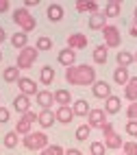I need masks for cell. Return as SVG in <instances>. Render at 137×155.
I'll list each match as a JSON object with an SVG mask.
<instances>
[{
    "instance_id": "7c38bea8",
    "label": "cell",
    "mask_w": 137,
    "mask_h": 155,
    "mask_svg": "<svg viewBox=\"0 0 137 155\" xmlns=\"http://www.w3.org/2000/svg\"><path fill=\"white\" fill-rule=\"evenodd\" d=\"M37 122H39L44 129H50V127L57 122V116H55V111H52V109H41V111L37 114Z\"/></svg>"
},
{
    "instance_id": "277c9868",
    "label": "cell",
    "mask_w": 137,
    "mask_h": 155,
    "mask_svg": "<svg viewBox=\"0 0 137 155\" xmlns=\"http://www.w3.org/2000/svg\"><path fill=\"white\" fill-rule=\"evenodd\" d=\"M37 57H39V50H37L35 46H26V48H22V50L18 53V64H15V68H18V70H28V68H33L35 61H37Z\"/></svg>"
},
{
    "instance_id": "5b68a950",
    "label": "cell",
    "mask_w": 137,
    "mask_h": 155,
    "mask_svg": "<svg viewBox=\"0 0 137 155\" xmlns=\"http://www.w3.org/2000/svg\"><path fill=\"white\" fill-rule=\"evenodd\" d=\"M102 35H104V46L107 48H120L122 46V33L115 24H107L102 28Z\"/></svg>"
},
{
    "instance_id": "7a4b0ae2",
    "label": "cell",
    "mask_w": 137,
    "mask_h": 155,
    "mask_svg": "<svg viewBox=\"0 0 137 155\" xmlns=\"http://www.w3.org/2000/svg\"><path fill=\"white\" fill-rule=\"evenodd\" d=\"M13 22L22 28V33H30V31H35L37 28V20H35V15H30V11L28 9H24V7H20V9H15L13 11Z\"/></svg>"
},
{
    "instance_id": "d590c367",
    "label": "cell",
    "mask_w": 137,
    "mask_h": 155,
    "mask_svg": "<svg viewBox=\"0 0 137 155\" xmlns=\"http://www.w3.org/2000/svg\"><path fill=\"white\" fill-rule=\"evenodd\" d=\"M104 144L102 142H91L89 144V155H104Z\"/></svg>"
},
{
    "instance_id": "1f68e13d",
    "label": "cell",
    "mask_w": 137,
    "mask_h": 155,
    "mask_svg": "<svg viewBox=\"0 0 137 155\" xmlns=\"http://www.w3.org/2000/svg\"><path fill=\"white\" fill-rule=\"evenodd\" d=\"M5 147L7 149H15L18 147V142H20V138H18V133L15 131H9V133H5Z\"/></svg>"
},
{
    "instance_id": "ab89813d",
    "label": "cell",
    "mask_w": 137,
    "mask_h": 155,
    "mask_svg": "<svg viewBox=\"0 0 137 155\" xmlns=\"http://www.w3.org/2000/svg\"><path fill=\"white\" fill-rule=\"evenodd\" d=\"M111 133H115V131H113V125H111V122H107V125L102 127V136L107 138V136H111Z\"/></svg>"
},
{
    "instance_id": "60d3db41",
    "label": "cell",
    "mask_w": 137,
    "mask_h": 155,
    "mask_svg": "<svg viewBox=\"0 0 137 155\" xmlns=\"http://www.w3.org/2000/svg\"><path fill=\"white\" fill-rule=\"evenodd\" d=\"M9 9H11V2L9 0H0V13H7Z\"/></svg>"
},
{
    "instance_id": "83f0119b",
    "label": "cell",
    "mask_w": 137,
    "mask_h": 155,
    "mask_svg": "<svg viewBox=\"0 0 137 155\" xmlns=\"http://www.w3.org/2000/svg\"><path fill=\"white\" fill-rule=\"evenodd\" d=\"M11 44H13L18 50L26 48V46H28V35H26V33H13V35H11Z\"/></svg>"
},
{
    "instance_id": "44dd1931",
    "label": "cell",
    "mask_w": 137,
    "mask_h": 155,
    "mask_svg": "<svg viewBox=\"0 0 137 155\" xmlns=\"http://www.w3.org/2000/svg\"><path fill=\"white\" fill-rule=\"evenodd\" d=\"M74 61H76V53H74V50H70V48L59 50V64H61V66L72 68V66H74Z\"/></svg>"
},
{
    "instance_id": "bcb514c9",
    "label": "cell",
    "mask_w": 137,
    "mask_h": 155,
    "mask_svg": "<svg viewBox=\"0 0 137 155\" xmlns=\"http://www.w3.org/2000/svg\"><path fill=\"white\" fill-rule=\"evenodd\" d=\"M133 15H135V22H137V7H135V13H133Z\"/></svg>"
},
{
    "instance_id": "e575fe53",
    "label": "cell",
    "mask_w": 137,
    "mask_h": 155,
    "mask_svg": "<svg viewBox=\"0 0 137 155\" xmlns=\"http://www.w3.org/2000/svg\"><path fill=\"white\" fill-rule=\"evenodd\" d=\"M89 133H91V127H89V125H81V127L76 129V140H78V142H85V140L89 138Z\"/></svg>"
},
{
    "instance_id": "484cf974",
    "label": "cell",
    "mask_w": 137,
    "mask_h": 155,
    "mask_svg": "<svg viewBox=\"0 0 137 155\" xmlns=\"http://www.w3.org/2000/svg\"><path fill=\"white\" fill-rule=\"evenodd\" d=\"M39 81H41V85H52V81H55V68L44 66L39 72Z\"/></svg>"
},
{
    "instance_id": "74e56055",
    "label": "cell",
    "mask_w": 137,
    "mask_h": 155,
    "mask_svg": "<svg viewBox=\"0 0 137 155\" xmlns=\"http://www.w3.org/2000/svg\"><path fill=\"white\" fill-rule=\"evenodd\" d=\"M126 118H129V120H137V101L129 103V107H126Z\"/></svg>"
},
{
    "instance_id": "8fae6325",
    "label": "cell",
    "mask_w": 137,
    "mask_h": 155,
    "mask_svg": "<svg viewBox=\"0 0 137 155\" xmlns=\"http://www.w3.org/2000/svg\"><path fill=\"white\" fill-rule=\"evenodd\" d=\"M91 92H94V96H96V98L107 101V98L111 96V85L107 83V81H98V79H96V83L91 85Z\"/></svg>"
},
{
    "instance_id": "ee69618b",
    "label": "cell",
    "mask_w": 137,
    "mask_h": 155,
    "mask_svg": "<svg viewBox=\"0 0 137 155\" xmlns=\"http://www.w3.org/2000/svg\"><path fill=\"white\" fill-rule=\"evenodd\" d=\"M65 155H83V153H81L78 149H68V151H65Z\"/></svg>"
},
{
    "instance_id": "c3c4849f",
    "label": "cell",
    "mask_w": 137,
    "mask_h": 155,
    "mask_svg": "<svg viewBox=\"0 0 137 155\" xmlns=\"http://www.w3.org/2000/svg\"><path fill=\"white\" fill-rule=\"evenodd\" d=\"M0 59H2V50H0Z\"/></svg>"
},
{
    "instance_id": "4fadbf2b",
    "label": "cell",
    "mask_w": 137,
    "mask_h": 155,
    "mask_svg": "<svg viewBox=\"0 0 137 155\" xmlns=\"http://www.w3.org/2000/svg\"><path fill=\"white\" fill-rule=\"evenodd\" d=\"M35 98H37V105L41 109H50L52 103H55V96H52V92H48V90H39Z\"/></svg>"
},
{
    "instance_id": "9a60e30c",
    "label": "cell",
    "mask_w": 137,
    "mask_h": 155,
    "mask_svg": "<svg viewBox=\"0 0 137 155\" xmlns=\"http://www.w3.org/2000/svg\"><path fill=\"white\" fill-rule=\"evenodd\" d=\"M55 116H57V122H61V125H70L72 120H74V111H72V107H59L55 111Z\"/></svg>"
},
{
    "instance_id": "7dc6e473",
    "label": "cell",
    "mask_w": 137,
    "mask_h": 155,
    "mask_svg": "<svg viewBox=\"0 0 137 155\" xmlns=\"http://www.w3.org/2000/svg\"><path fill=\"white\" fill-rule=\"evenodd\" d=\"M133 61H135V64H137V53H135V55H133Z\"/></svg>"
},
{
    "instance_id": "3957f363",
    "label": "cell",
    "mask_w": 137,
    "mask_h": 155,
    "mask_svg": "<svg viewBox=\"0 0 137 155\" xmlns=\"http://www.w3.org/2000/svg\"><path fill=\"white\" fill-rule=\"evenodd\" d=\"M48 144L50 142H48V136H46L44 131H35V133L30 131L28 136L22 138V147L28 149V151H44Z\"/></svg>"
},
{
    "instance_id": "7bdbcfd3",
    "label": "cell",
    "mask_w": 137,
    "mask_h": 155,
    "mask_svg": "<svg viewBox=\"0 0 137 155\" xmlns=\"http://www.w3.org/2000/svg\"><path fill=\"white\" fill-rule=\"evenodd\" d=\"M39 5V0H26L24 2V9H28V7H37Z\"/></svg>"
},
{
    "instance_id": "9c48e42d",
    "label": "cell",
    "mask_w": 137,
    "mask_h": 155,
    "mask_svg": "<svg viewBox=\"0 0 137 155\" xmlns=\"http://www.w3.org/2000/svg\"><path fill=\"white\" fill-rule=\"evenodd\" d=\"M18 87H20V94H24V96H37V85H35V81L33 79H28V77H20L18 79Z\"/></svg>"
},
{
    "instance_id": "f35d334b",
    "label": "cell",
    "mask_w": 137,
    "mask_h": 155,
    "mask_svg": "<svg viewBox=\"0 0 137 155\" xmlns=\"http://www.w3.org/2000/svg\"><path fill=\"white\" fill-rule=\"evenodd\" d=\"M5 122H9V109L0 105V125H5Z\"/></svg>"
},
{
    "instance_id": "f6af8a7d",
    "label": "cell",
    "mask_w": 137,
    "mask_h": 155,
    "mask_svg": "<svg viewBox=\"0 0 137 155\" xmlns=\"http://www.w3.org/2000/svg\"><path fill=\"white\" fill-rule=\"evenodd\" d=\"M5 39H7V31H5L2 26H0V44H2V42H5Z\"/></svg>"
},
{
    "instance_id": "ba28073f",
    "label": "cell",
    "mask_w": 137,
    "mask_h": 155,
    "mask_svg": "<svg viewBox=\"0 0 137 155\" xmlns=\"http://www.w3.org/2000/svg\"><path fill=\"white\" fill-rule=\"evenodd\" d=\"M87 44H89V39H87L85 33H70V37H68V48L74 50V53L87 48Z\"/></svg>"
},
{
    "instance_id": "f546056e",
    "label": "cell",
    "mask_w": 137,
    "mask_h": 155,
    "mask_svg": "<svg viewBox=\"0 0 137 155\" xmlns=\"http://www.w3.org/2000/svg\"><path fill=\"white\" fill-rule=\"evenodd\" d=\"M76 11H81V13L89 11L94 15V13H98V2H76Z\"/></svg>"
},
{
    "instance_id": "cb8c5ba5",
    "label": "cell",
    "mask_w": 137,
    "mask_h": 155,
    "mask_svg": "<svg viewBox=\"0 0 137 155\" xmlns=\"http://www.w3.org/2000/svg\"><path fill=\"white\" fill-rule=\"evenodd\" d=\"M72 111H74V116H87L91 111V107H89V103L85 98H78V101L72 103Z\"/></svg>"
},
{
    "instance_id": "d4e9b609",
    "label": "cell",
    "mask_w": 137,
    "mask_h": 155,
    "mask_svg": "<svg viewBox=\"0 0 137 155\" xmlns=\"http://www.w3.org/2000/svg\"><path fill=\"white\" fill-rule=\"evenodd\" d=\"M129 79H131V74H129V68H115L113 70V81H115V85H126L129 83Z\"/></svg>"
},
{
    "instance_id": "b9f144b4",
    "label": "cell",
    "mask_w": 137,
    "mask_h": 155,
    "mask_svg": "<svg viewBox=\"0 0 137 155\" xmlns=\"http://www.w3.org/2000/svg\"><path fill=\"white\" fill-rule=\"evenodd\" d=\"M129 35H131V37H137V22H133V24H131V28H129Z\"/></svg>"
},
{
    "instance_id": "5bb4252c",
    "label": "cell",
    "mask_w": 137,
    "mask_h": 155,
    "mask_svg": "<svg viewBox=\"0 0 137 155\" xmlns=\"http://www.w3.org/2000/svg\"><path fill=\"white\" fill-rule=\"evenodd\" d=\"M13 109L18 111V114H24L26 111H30V98L28 96H24V94H18L15 98H13Z\"/></svg>"
},
{
    "instance_id": "ffe728a7",
    "label": "cell",
    "mask_w": 137,
    "mask_h": 155,
    "mask_svg": "<svg viewBox=\"0 0 137 155\" xmlns=\"http://www.w3.org/2000/svg\"><path fill=\"white\" fill-rule=\"evenodd\" d=\"M107 59H109V48L104 46V44H98L96 48H94V64H107Z\"/></svg>"
},
{
    "instance_id": "2e32d148",
    "label": "cell",
    "mask_w": 137,
    "mask_h": 155,
    "mask_svg": "<svg viewBox=\"0 0 137 155\" xmlns=\"http://www.w3.org/2000/svg\"><path fill=\"white\" fill-rule=\"evenodd\" d=\"M124 98L129 103H135L137 101V77H131L129 83L124 85Z\"/></svg>"
},
{
    "instance_id": "ac0fdd59",
    "label": "cell",
    "mask_w": 137,
    "mask_h": 155,
    "mask_svg": "<svg viewBox=\"0 0 137 155\" xmlns=\"http://www.w3.org/2000/svg\"><path fill=\"white\" fill-rule=\"evenodd\" d=\"M55 103H59V107H70L72 105V94H70V90H55Z\"/></svg>"
},
{
    "instance_id": "6da1fadb",
    "label": "cell",
    "mask_w": 137,
    "mask_h": 155,
    "mask_svg": "<svg viewBox=\"0 0 137 155\" xmlns=\"http://www.w3.org/2000/svg\"><path fill=\"white\" fill-rule=\"evenodd\" d=\"M65 81L70 85H94L96 83V68L94 66H87V64H81V66H72L65 70Z\"/></svg>"
},
{
    "instance_id": "52a82bcc",
    "label": "cell",
    "mask_w": 137,
    "mask_h": 155,
    "mask_svg": "<svg viewBox=\"0 0 137 155\" xmlns=\"http://www.w3.org/2000/svg\"><path fill=\"white\" fill-rule=\"evenodd\" d=\"M107 114H104V109H91L89 114H87V125L91 127V129H100L102 131V127L107 125Z\"/></svg>"
},
{
    "instance_id": "8d00e7d4",
    "label": "cell",
    "mask_w": 137,
    "mask_h": 155,
    "mask_svg": "<svg viewBox=\"0 0 137 155\" xmlns=\"http://www.w3.org/2000/svg\"><path fill=\"white\" fill-rule=\"evenodd\" d=\"M124 131L129 133L131 138H137V120H126V127H124Z\"/></svg>"
},
{
    "instance_id": "603a6c76",
    "label": "cell",
    "mask_w": 137,
    "mask_h": 155,
    "mask_svg": "<svg viewBox=\"0 0 137 155\" xmlns=\"http://www.w3.org/2000/svg\"><path fill=\"white\" fill-rule=\"evenodd\" d=\"M122 13V2L120 0H109L104 7V18H118Z\"/></svg>"
},
{
    "instance_id": "f1b7e54d",
    "label": "cell",
    "mask_w": 137,
    "mask_h": 155,
    "mask_svg": "<svg viewBox=\"0 0 137 155\" xmlns=\"http://www.w3.org/2000/svg\"><path fill=\"white\" fill-rule=\"evenodd\" d=\"M2 79L7 81V83H18V79H20V70H18L15 66H9V68H5V72H2Z\"/></svg>"
},
{
    "instance_id": "30bf717a",
    "label": "cell",
    "mask_w": 137,
    "mask_h": 155,
    "mask_svg": "<svg viewBox=\"0 0 137 155\" xmlns=\"http://www.w3.org/2000/svg\"><path fill=\"white\" fill-rule=\"evenodd\" d=\"M104 114L107 116H115V114H120V109H122V98L120 96H115V94H111L107 101H104Z\"/></svg>"
},
{
    "instance_id": "8992f818",
    "label": "cell",
    "mask_w": 137,
    "mask_h": 155,
    "mask_svg": "<svg viewBox=\"0 0 137 155\" xmlns=\"http://www.w3.org/2000/svg\"><path fill=\"white\" fill-rule=\"evenodd\" d=\"M33 122H37V114L35 111H26L24 116L15 122V129L13 131L18 133V136H28L30 129H33Z\"/></svg>"
},
{
    "instance_id": "836d02e7",
    "label": "cell",
    "mask_w": 137,
    "mask_h": 155,
    "mask_svg": "<svg viewBox=\"0 0 137 155\" xmlns=\"http://www.w3.org/2000/svg\"><path fill=\"white\" fill-rule=\"evenodd\" d=\"M122 155H137V142L135 140H126L122 144Z\"/></svg>"
},
{
    "instance_id": "4dcf8cb0",
    "label": "cell",
    "mask_w": 137,
    "mask_h": 155,
    "mask_svg": "<svg viewBox=\"0 0 137 155\" xmlns=\"http://www.w3.org/2000/svg\"><path fill=\"white\" fill-rule=\"evenodd\" d=\"M39 155H65V149L59 144H48L44 151H39Z\"/></svg>"
},
{
    "instance_id": "d6a6232c",
    "label": "cell",
    "mask_w": 137,
    "mask_h": 155,
    "mask_svg": "<svg viewBox=\"0 0 137 155\" xmlns=\"http://www.w3.org/2000/svg\"><path fill=\"white\" fill-rule=\"evenodd\" d=\"M35 48H37V50H52V39H50V37H46V35L37 37Z\"/></svg>"
},
{
    "instance_id": "e0dca14e",
    "label": "cell",
    "mask_w": 137,
    "mask_h": 155,
    "mask_svg": "<svg viewBox=\"0 0 137 155\" xmlns=\"http://www.w3.org/2000/svg\"><path fill=\"white\" fill-rule=\"evenodd\" d=\"M46 15H48V20H50V22H61V20H63V7H61L59 2H52V5H48V9H46Z\"/></svg>"
},
{
    "instance_id": "7402d4cb",
    "label": "cell",
    "mask_w": 137,
    "mask_h": 155,
    "mask_svg": "<svg viewBox=\"0 0 137 155\" xmlns=\"http://www.w3.org/2000/svg\"><path fill=\"white\" fill-rule=\"evenodd\" d=\"M104 26H107V18H104V13H94L89 15V28L91 31H102Z\"/></svg>"
},
{
    "instance_id": "d6986e66",
    "label": "cell",
    "mask_w": 137,
    "mask_h": 155,
    "mask_svg": "<svg viewBox=\"0 0 137 155\" xmlns=\"http://www.w3.org/2000/svg\"><path fill=\"white\" fill-rule=\"evenodd\" d=\"M102 144H104V149H107V151H118V149H122L124 140H122V136H118V133H111V136L104 138Z\"/></svg>"
},
{
    "instance_id": "4316f807",
    "label": "cell",
    "mask_w": 137,
    "mask_h": 155,
    "mask_svg": "<svg viewBox=\"0 0 137 155\" xmlns=\"http://www.w3.org/2000/svg\"><path fill=\"white\" fill-rule=\"evenodd\" d=\"M115 61H118V68H129L133 64V53H129V50H120V53L115 55Z\"/></svg>"
}]
</instances>
